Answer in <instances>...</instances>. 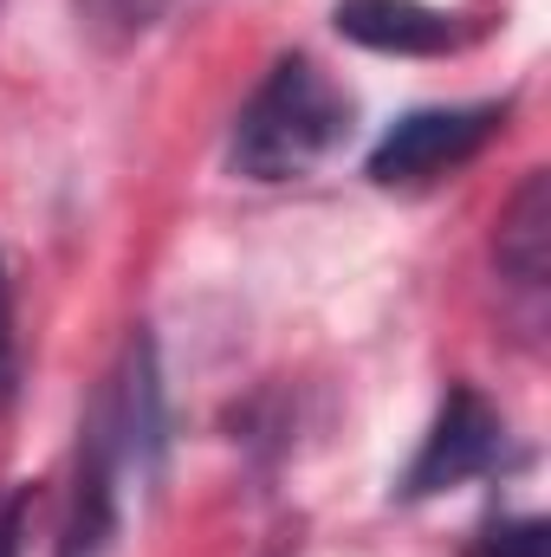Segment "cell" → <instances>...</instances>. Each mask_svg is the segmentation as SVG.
<instances>
[{
	"mask_svg": "<svg viewBox=\"0 0 551 557\" xmlns=\"http://www.w3.org/2000/svg\"><path fill=\"white\" fill-rule=\"evenodd\" d=\"M351 137V98L305 52L273 59L228 131V169L247 182H298Z\"/></svg>",
	"mask_w": 551,
	"mask_h": 557,
	"instance_id": "obj_1",
	"label": "cell"
},
{
	"mask_svg": "<svg viewBox=\"0 0 551 557\" xmlns=\"http://www.w3.org/2000/svg\"><path fill=\"white\" fill-rule=\"evenodd\" d=\"M506 104H434V111H409L403 124H390L383 143L370 149L364 175L377 188H428L454 169H467L487 143L500 137Z\"/></svg>",
	"mask_w": 551,
	"mask_h": 557,
	"instance_id": "obj_2",
	"label": "cell"
},
{
	"mask_svg": "<svg viewBox=\"0 0 551 557\" xmlns=\"http://www.w3.org/2000/svg\"><path fill=\"white\" fill-rule=\"evenodd\" d=\"M500 447H506V421L500 409L480 396V389H467V383H454L448 396H441V409L428 421V434H421V447H415L409 473H403V499H434V493H448V486H467V480H480L493 460H500Z\"/></svg>",
	"mask_w": 551,
	"mask_h": 557,
	"instance_id": "obj_3",
	"label": "cell"
},
{
	"mask_svg": "<svg viewBox=\"0 0 551 557\" xmlns=\"http://www.w3.org/2000/svg\"><path fill=\"white\" fill-rule=\"evenodd\" d=\"M85 428H98V434L111 441V454L124 460V473H156L169 416H162V363H156V337H149L143 324L124 337V350H118V363H111V376H105V389H98V403H91Z\"/></svg>",
	"mask_w": 551,
	"mask_h": 557,
	"instance_id": "obj_4",
	"label": "cell"
},
{
	"mask_svg": "<svg viewBox=\"0 0 551 557\" xmlns=\"http://www.w3.org/2000/svg\"><path fill=\"white\" fill-rule=\"evenodd\" d=\"M331 26L364 46V52H396V59H441L461 52L480 26H467L461 13H441L428 0H338Z\"/></svg>",
	"mask_w": 551,
	"mask_h": 557,
	"instance_id": "obj_5",
	"label": "cell"
},
{
	"mask_svg": "<svg viewBox=\"0 0 551 557\" xmlns=\"http://www.w3.org/2000/svg\"><path fill=\"white\" fill-rule=\"evenodd\" d=\"M124 460L98 428H78V467H72V499H65V532L59 557H111L124 525Z\"/></svg>",
	"mask_w": 551,
	"mask_h": 557,
	"instance_id": "obj_6",
	"label": "cell"
},
{
	"mask_svg": "<svg viewBox=\"0 0 551 557\" xmlns=\"http://www.w3.org/2000/svg\"><path fill=\"white\" fill-rule=\"evenodd\" d=\"M493 260H500V278L526 298H546L551 285V175L532 169L519 182V195L506 201L500 214V234H493Z\"/></svg>",
	"mask_w": 551,
	"mask_h": 557,
	"instance_id": "obj_7",
	"label": "cell"
},
{
	"mask_svg": "<svg viewBox=\"0 0 551 557\" xmlns=\"http://www.w3.org/2000/svg\"><path fill=\"white\" fill-rule=\"evenodd\" d=\"M156 7H162V0H72L78 33H85L91 46H105V52H124L131 39H143L149 20H156Z\"/></svg>",
	"mask_w": 551,
	"mask_h": 557,
	"instance_id": "obj_8",
	"label": "cell"
},
{
	"mask_svg": "<svg viewBox=\"0 0 551 557\" xmlns=\"http://www.w3.org/2000/svg\"><path fill=\"white\" fill-rule=\"evenodd\" d=\"M546 545H551L546 519H500L467 545V557H546Z\"/></svg>",
	"mask_w": 551,
	"mask_h": 557,
	"instance_id": "obj_9",
	"label": "cell"
},
{
	"mask_svg": "<svg viewBox=\"0 0 551 557\" xmlns=\"http://www.w3.org/2000/svg\"><path fill=\"white\" fill-rule=\"evenodd\" d=\"M20 389V318H13V273L0 260V409Z\"/></svg>",
	"mask_w": 551,
	"mask_h": 557,
	"instance_id": "obj_10",
	"label": "cell"
},
{
	"mask_svg": "<svg viewBox=\"0 0 551 557\" xmlns=\"http://www.w3.org/2000/svg\"><path fill=\"white\" fill-rule=\"evenodd\" d=\"M26 525H33V486H7L0 493V557L26 552Z\"/></svg>",
	"mask_w": 551,
	"mask_h": 557,
	"instance_id": "obj_11",
	"label": "cell"
}]
</instances>
